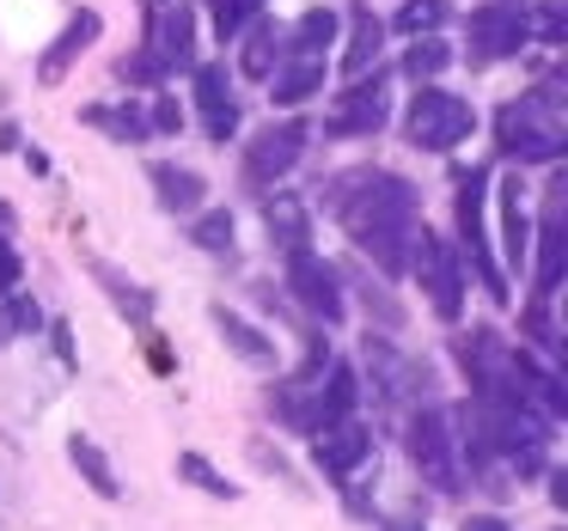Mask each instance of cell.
Here are the masks:
<instances>
[{"label":"cell","instance_id":"1","mask_svg":"<svg viewBox=\"0 0 568 531\" xmlns=\"http://www.w3.org/2000/svg\"><path fill=\"white\" fill-rule=\"evenodd\" d=\"M331 208L343 214L348 238L379 263L385 275L409 269V238H416V190L397 172H348L331 184Z\"/></svg>","mask_w":568,"mask_h":531},{"label":"cell","instance_id":"2","mask_svg":"<svg viewBox=\"0 0 568 531\" xmlns=\"http://www.w3.org/2000/svg\"><path fill=\"white\" fill-rule=\"evenodd\" d=\"M495 135H501V153H514V160H526V165L562 160V147H568L562 99H556V92H526V99H514L495 116Z\"/></svg>","mask_w":568,"mask_h":531},{"label":"cell","instance_id":"3","mask_svg":"<svg viewBox=\"0 0 568 531\" xmlns=\"http://www.w3.org/2000/svg\"><path fill=\"white\" fill-rule=\"evenodd\" d=\"M318 372H324V360L312 355L306 379L282 391V416L294 421L300 433H318V428H331V421L355 416V397H361V379H355V372H348V367H331V379H318Z\"/></svg>","mask_w":568,"mask_h":531},{"label":"cell","instance_id":"4","mask_svg":"<svg viewBox=\"0 0 568 531\" xmlns=\"http://www.w3.org/2000/svg\"><path fill=\"white\" fill-rule=\"evenodd\" d=\"M409 269H416V282H422V294H428L434 318L458 324V312H465V263H458V251L446 245L440 233L416 226V238H409Z\"/></svg>","mask_w":568,"mask_h":531},{"label":"cell","instance_id":"5","mask_svg":"<svg viewBox=\"0 0 568 531\" xmlns=\"http://www.w3.org/2000/svg\"><path fill=\"white\" fill-rule=\"evenodd\" d=\"M409 458H416V470L434 482L440 494H453L458 482H465V458H458V428L446 409L422 404L416 416H409Z\"/></svg>","mask_w":568,"mask_h":531},{"label":"cell","instance_id":"6","mask_svg":"<svg viewBox=\"0 0 568 531\" xmlns=\"http://www.w3.org/2000/svg\"><path fill=\"white\" fill-rule=\"evenodd\" d=\"M470 129H477V116H470V104L458 99V92H446V86H416V99H409V123H404L409 147L446 153V147H458Z\"/></svg>","mask_w":568,"mask_h":531},{"label":"cell","instance_id":"7","mask_svg":"<svg viewBox=\"0 0 568 531\" xmlns=\"http://www.w3.org/2000/svg\"><path fill=\"white\" fill-rule=\"evenodd\" d=\"M148 62L160 74L196 68V13H190V0H148Z\"/></svg>","mask_w":568,"mask_h":531},{"label":"cell","instance_id":"8","mask_svg":"<svg viewBox=\"0 0 568 531\" xmlns=\"http://www.w3.org/2000/svg\"><path fill=\"white\" fill-rule=\"evenodd\" d=\"M287 294H294L300 306L312 312V318H324V324H343V312H348L343 275H336L312 245H306V251H287Z\"/></svg>","mask_w":568,"mask_h":531},{"label":"cell","instance_id":"9","mask_svg":"<svg viewBox=\"0 0 568 531\" xmlns=\"http://www.w3.org/2000/svg\"><path fill=\"white\" fill-rule=\"evenodd\" d=\"M385 116H392V86H385V74L373 68V80H355V86H348L343 99L331 104V116H324V135H336V141L379 135Z\"/></svg>","mask_w":568,"mask_h":531},{"label":"cell","instance_id":"10","mask_svg":"<svg viewBox=\"0 0 568 531\" xmlns=\"http://www.w3.org/2000/svg\"><path fill=\"white\" fill-rule=\"evenodd\" d=\"M483 184H489L483 172L458 177V233H465V245H470V269L483 275V287H489L495 299H514V294H507L501 263H495V251H489V226H483Z\"/></svg>","mask_w":568,"mask_h":531},{"label":"cell","instance_id":"11","mask_svg":"<svg viewBox=\"0 0 568 531\" xmlns=\"http://www.w3.org/2000/svg\"><path fill=\"white\" fill-rule=\"evenodd\" d=\"M361 355H367L373 391H379L385 404H422V397H428V372H422L397 343H385V336H367V348H361Z\"/></svg>","mask_w":568,"mask_h":531},{"label":"cell","instance_id":"12","mask_svg":"<svg viewBox=\"0 0 568 531\" xmlns=\"http://www.w3.org/2000/svg\"><path fill=\"white\" fill-rule=\"evenodd\" d=\"M526 7H495L483 0L477 13H470V55L477 62H507V55L526 50Z\"/></svg>","mask_w":568,"mask_h":531},{"label":"cell","instance_id":"13","mask_svg":"<svg viewBox=\"0 0 568 531\" xmlns=\"http://www.w3.org/2000/svg\"><path fill=\"white\" fill-rule=\"evenodd\" d=\"M300 153H306V123H270L251 135L245 147V172L251 184H275V177H287L300 165Z\"/></svg>","mask_w":568,"mask_h":531},{"label":"cell","instance_id":"14","mask_svg":"<svg viewBox=\"0 0 568 531\" xmlns=\"http://www.w3.org/2000/svg\"><path fill=\"white\" fill-rule=\"evenodd\" d=\"M312 458H318L331 477H355V470L373 458V433L361 428L355 416H343V421H331V428L312 433Z\"/></svg>","mask_w":568,"mask_h":531},{"label":"cell","instance_id":"15","mask_svg":"<svg viewBox=\"0 0 568 531\" xmlns=\"http://www.w3.org/2000/svg\"><path fill=\"white\" fill-rule=\"evenodd\" d=\"M458 360H465V372L477 379V391H507V385H519L514 379V348H507L495 330L458 336Z\"/></svg>","mask_w":568,"mask_h":531},{"label":"cell","instance_id":"16","mask_svg":"<svg viewBox=\"0 0 568 531\" xmlns=\"http://www.w3.org/2000/svg\"><path fill=\"white\" fill-rule=\"evenodd\" d=\"M190 80H196V111H202L209 141H233L239 104H233V86H226V68L221 62H196V68H190Z\"/></svg>","mask_w":568,"mask_h":531},{"label":"cell","instance_id":"17","mask_svg":"<svg viewBox=\"0 0 568 531\" xmlns=\"http://www.w3.org/2000/svg\"><path fill=\"white\" fill-rule=\"evenodd\" d=\"M99 31H104V19L92 13V7H80V13L62 25V38L43 50V62H38V80H43V86H55V80H62L68 68L80 62V50H87V43H99Z\"/></svg>","mask_w":568,"mask_h":531},{"label":"cell","instance_id":"18","mask_svg":"<svg viewBox=\"0 0 568 531\" xmlns=\"http://www.w3.org/2000/svg\"><path fill=\"white\" fill-rule=\"evenodd\" d=\"M270 92L275 104H306L324 92V55H306V50H287L270 74Z\"/></svg>","mask_w":568,"mask_h":531},{"label":"cell","instance_id":"19","mask_svg":"<svg viewBox=\"0 0 568 531\" xmlns=\"http://www.w3.org/2000/svg\"><path fill=\"white\" fill-rule=\"evenodd\" d=\"M263 226H270V238L282 245V257L312 245V208L300 196H287V190H275V196L263 202Z\"/></svg>","mask_w":568,"mask_h":531},{"label":"cell","instance_id":"20","mask_svg":"<svg viewBox=\"0 0 568 531\" xmlns=\"http://www.w3.org/2000/svg\"><path fill=\"white\" fill-rule=\"evenodd\" d=\"M526 190H519V172L501 177V263L507 269H526L531 257V221H526Z\"/></svg>","mask_w":568,"mask_h":531},{"label":"cell","instance_id":"21","mask_svg":"<svg viewBox=\"0 0 568 531\" xmlns=\"http://www.w3.org/2000/svg\"><path fill=\"white\" fill-rule=\"evenodd\" d=\"M562 263H568V238H562V184H556L550 208H544V226H538V294H556Z\"/></svg>","mask_w":568,"mask_h":531},{"label":"cell","instance_id":"22","mask_svg":"<svg viewBox=\"0 0 568 531\" xmlns=\"http://www.w3.org/2000/svg\"><path fill=\"white\" fill-rule=\"evenodd\" d=\"M148 184L160 190V208L165 214H196L202 196H209V190H202V177L184 172V165H172V160H153L148 165Z\"/></svg>","mask_w":568,"mask_h":531},{"label":"cell","instance_id":"23","mask_svg":"<svg viewBox=\"0 0 568 531\" xmlns=\"http://www.w3.org/2000/svg\"><path fill=\"white\" fill-rule=\"evenodd\" d=\"M287 55V25H275V19H251L245 25V55H239V68H245L251 80H270L275 62Z\"/></svg>","mask_w":568,"mask_h":531},{"label":"cell","instance_id":"24","mask_svg":"<svg viewBox=\"0 0 568 531\" xmlns=\"http://www.w3.org/2000/svg\"><path fill=\"white\" fill-rule=\"evenodd\" d=\"M214 324H221V336H226V348H233L239 360H251V367H275V343L257 330V324H245L239 312H226V306H214L209 312Z\"/></svg>","mask_w":568,"mask_h":531},{"label":"cell","instance_id":"25","mask_svg":"<svg viewBox=\"0 0 568 531\" xmlns=\"http://www.w3.org/2000/svg\"><path fill=\"white\" fill-rule=\"evenodd\" d=\"M68 464L80 470V477H87V489L99 494V501H116V470H111V458H104V446L99 440H87V433H74V440H68Z\"/></svg>","mask_w":568,"mask_h":531},{"label":"cell","instance_id":"26","mask_svg":"<svg viewBox=\"0 0 568 531\" xmlns=\"http://www.w3.org/2000/svg\"><path fill=\"white\" fill-rule=\"evenodd\" d=\"M379 43H385V25L373 13H355V31H348V50H343V74L367 80L379 68Z\"/></svg>","mask_w":568,"mask_h":531},{"label":"cell","instance_id":"27","mask_svg":"<svg viewBox=\"0 0 568 531\" xmlns=\"http://www.w3.org/2000/svg\"><path fill=\"white\" fill-rule=\"evenodd\" d=\"M80 123H87V129H104V135H111V141H123V147H129V141H148V116H141L135 111V104H92V111H80Z\"/></svg>","mask_w":568,"mask_h":531},{"label":"cell","instance_id":"28","mask_svg":"<svg viewBox=\"0 0 568 531\" xmlns=\"http://www.w3.org/2000/svg\"><path fill=\"white\" fill-rule=\"evenodd\" d=\"M92 275H99L104 287H111V306L123 312V318H135V324H148V312H153V299H148V287L141 282H129V275H116L111 263H92Z\"/></svg>","mask_w":568,"mask_h":531},{"label":"cell","instance_id":"29","mask_svg":"<svg viewBox=\"0 0 568 531\" xmlns=\"http://www.w3.org/2000/svg\"><path fill=\"white\" fill-rule=\"evenodd\" d=\"M446 62H453V50H446L440 38H416L409 55H404V74L416 80V86H434V80L446 74Z\"/></svg>","mask_w":568,"mask_h":531},{"label":"cell","instance_id":"30","mask_svg":"<svg viewBox=\"0 0 568 531\" xmlns=\"http://www.w3.org/2000/svg\"><path fill=\"white\" fill-rule=\"evenodd\" d=\"M331 38H336V13H331V7H312V13L300 19L294 31H287V50L324 55V50H331Z\"/></svg>","mask_w":568,"mask_h":531},{"label":"cell","instance_id":"31","mask_svg":"<svg viewBox=\"0 0 568 531\" xmlns=\"http://www.w3.org/2000/svg\"><path fill=\"white\" fill-rule=\"evenodd\" d=\"M178 477L196 482L202 494H221V501H233V494H239V489H233V477H221V470H214L202 452H184V458H178Z\"/></svg>","mask_w":568,"mask_h":531},{"label":"cell","instance_id":"32","mask_svg":"<svg viewBox=\"0 0 568 531\" xmlns=\"http://www.w3.org/2000/svg\"><path fill=\"white\" fill-rule=\"evenodd\" d=\"M190 245H202V251H233V214L226 208H209V214H196V226H190Z\"/></svg>","mask_w":568,"mask_h":531},{"label":"cell","instance_id":"33","mask_svg":"<svg viewBox=\"0 0 568 531\" xmlns=\"http://www.w3.org/2000/svg\"><path fill=\"white\" fill-rule=\"evenodd\" d=\"M446 25V0H409L404 13H397V31L404 38H434Z\"/></svg>","mask_w":568,"mask_h":531},{"label":"cell","instance_id":"34","mask_svg":"<svg viewBox=\"0 0 568 531\" xmlns=\"http://www.w3.org/2000/svg\"><path fill=\"white\" fill-rule=\"evenodd\" d=\"M257 13H263V0H214V31H221V43L239 38Z\"/></svg>","mask_w":568,"mask_h":531},{"label":"cell","instance_id":"35","mask_svg":"<svg viewBox=\"0 0 568 531\" xmlns=\"http://www.w3.org/2000/svg\"><path fill=\"white\" fill-rule=\"evenodd\" d=\"M148 123H153V129H165V135H178V129H184V111H178L172 99H160V104H153V116H148Z\"/></svg>","mask_w":568,"mask_h":531},{"label":"cell","instance_id":"36","mask_svg":"<svg viewBox=\"0 0 568 531\" xmlns=\"http://www.w3.org/2000/svg\"><path fill=\"white\" fill-rule=\"evenodd\" d=\"M0 287H19V251L0 238Z\"/></svg>","mask_w":568,"mask_h":531},{"label":"cell","instance_id":"37","mask_svg":"<svg viewBox=\"0 0 568 531\" xmlns=\"http://www.w3.org/2000/svg\"><path fill=\"white\" fill-rule=\"evenodd\" d=\"M458 531H514V525H507L501 513H470V519H465V525H458Z\"/></svg>","mask_w":568,"mask_h":531},{"label":"cell","instance_id":"38","mask_svg":"<svg viewBox=\"0 0 568 531\" xmlns=\"http://www.w3.org/2000/svg\"><path fill=\"white\" fill-rule=\"evenodd\" d=\"M495 7H514V0H495Z\"/></svg>","mask_w":568,"mask_h":531}]
</instances>
